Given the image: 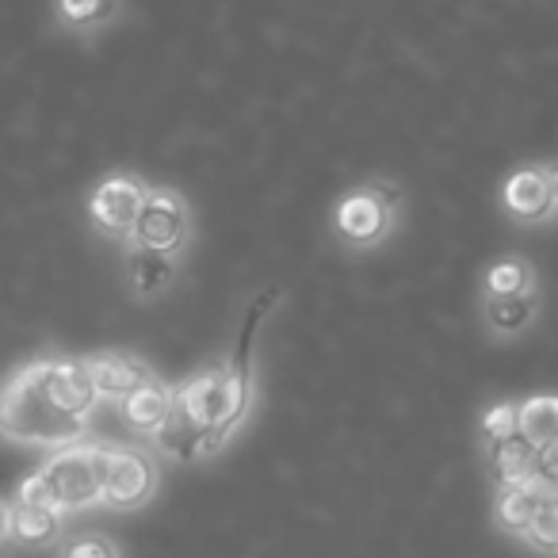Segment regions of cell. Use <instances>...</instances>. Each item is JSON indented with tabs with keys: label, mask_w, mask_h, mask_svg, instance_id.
<instances>
[{
	"label": "cell",
	"mask_w": 558,
	"mask_h": 558,
	"mask_svg": "<svg viewBox=\"0 0 558 558\" xmlns=\"http://www.w3.org/2000/svg\"><path fill=\"white\" fill-rule=\"evenodd\" d=\"M486 466H489V474H494L497 486L509 489V486H520V482L539 474V451H535L520 433H512V436H505V440L486 444Z\"/></svg>",
	"instance_id": "8fae6325"
},
{
	"label": "cell",
	"mask_w": 558,
	"mask_h": 558,
	"mask_svg": "<svg viewBox=\"0 0 558 558\" xmlns=\"http://www.w3.org/2000/svg\"><path fill=\"white\" fill-rule=\"evenodd\" d=\"M104 456L108 444H70L58 448L32 478L20 482L16 501L54 505L58 512H81L100 501L104 494Z\"/></svg>",
	"instance_id": "7a4b0ae2"
},
{
	"label": "cell",
	"mask_w": 558,
	"mask_h": 558,
	"mask_svg": "<svg viewBox=\"0 0 558 558\" xmlns=\"http://www.w3.org/2000/svg\"><path fill=\"white\" fill-rule=\"evenodd\" d=\"M85 417H73L70 410L54 402L39 360L16 367L0 383V440L58 451L85 440Z\"/></svg>",
	"instance_id": "6da1fadb"
},
{
	"label": "cell",
	"mask_w": 558,
	"mask_h": 558,
	"mask_svg": "<svg viewBox=\"0 0 558 558\" xmlns=\"http://www.w3.org/2000/svg\"><path fill=\"white\" fill-rule=\"evenodd\" d=\"M527 288H535V271L520 256H501L497 264H489L486 295H520Z\"/></svg>",
	"instance_id": "d6986e66"
},
{
	"label": "cell",
	"mask_w": 558,
	"mask_h": 558,
	"mask_svg": "<svg viewBox=\"0 0 558 558\" xmlns=\"http://www.w3.org/2000/svg\"><path fill=\"white\" fill-rule=\"evenodd\" d=\"M9 532H12V501L0 497V547L9 543Z\"/></svg>",
	"instance_id": "cb8c5ba5"
},
{
	"label": "cell",
	"mask_w": 558,
	"mask_h": 558,
	"mask_svg": "<svg viewBox=\"0 0 558 558\" xmlns=\"http://www.w3.org/2000/svg\"><path fill=\"white\" fill-rule=\"evenodd\" d=\"M550 497H558V486L543 478V474L520 482V486H509L501 494V501H497V524H501L505 532L524 535V527L539 517V509L550 501Z\"/></svg>",
	"instance_id": "7c38bea8"
},
{
	"label": "cell",
	"mask_w": 558,
	"mask_h": 558,
	"mask_svg": "<svg viewBox=\"0 0 558 558\" xmlns=\"http://www.w3.org/2000/svg\"><path fill=\"white\" fill-rule=\"evenodd\" d=\"M535 311H539V291L527 288L520 295H486L482 299V318L497 337H512L520 329L532 326Z\"/></svg>",
	"instance_id": "2e32d148"
},
{
	"label": "cell",
	"mask_w": 558,
	"mask_h": 558,
	"mask_svg": "<svg viewBox=\"0 0 558 558\" xmlns=\"http://www.w3.org/2000/svg\"><path fill=\"white\" fill-rule=\"evenodd\" d=\"M187 226H192V218H187L184 195L172 192V187H146V199H142L134 230L126 241L138 248L177 256L180 245L187 241Z\"/></svg>",
	"instance_id": "8992f818"
},
{
	"label": "cell",
	"mask_w": 558,
	"mask_h": 558,
	"mask_svg": "<svg viewBox=\"0 0 558 558\" xmlns=\"http://www.w3.org/2000/svg\"><path fill=\"white\" fill-rule=\"evenodd\" d=\"M146 199V184L131 172H111L88 195V222L104 233V238H131L138 207Z\"/></svg>",
	"instance_id": "ba28073f"
},
{
	"label": "cell",
	"mask_w": 558,
	"mask_h": 558,
	"mask_svg": "<svg viewBox=\"0 0 558 558\" xmlns=\"http://www.w3.org/2000/svg\"><path fill=\"white\" fill-rule=\"evenodd\" d=\"M85 367L93 375L96 395L116 398V402H123L131 390H138L142 383L154 379V372L142 360L126 356V352H96V356H85Z\"/></svg>",
	"instance_id": "30bf717a"
},
{
	"label": "cell",
	"mask_w": 558,
	"mask_h": 558,
	"mask_svg": "<svg viewBox=\"0 0 558 558\" xmlns=\"http://www.w3.org/2000/svg\"><path fill=\"white\" fill-rule=\"evenodd\" d=\"M119 413H123L126 428H134V433H142V436H157L165 428V421L172 417V390L161 387L154 375V379L142 383L138 390H131V395L119 402Z\"/></svg>",
	"instance_id": "4fadbf2b"
},
{
	"label": "cell",
	"mask_w": 558,
	"mask_h": 558,
	"mask_svg": "<svg viewBox=\"0 0 558 558\" xmlns=\"http://www.w3.org/2000/svg\"><path fill=\"white\" fill-rule=\"evenodd\" d=\"M157 489V463L154 456L138 448H123V444H108L104 456V494L100 501L108 509L131 512L154 497Z\"/></svg>",
	"instance_id": "52a82bcc"
},
{
	"label": "cell",
	"mask_w": 558,
	"mask_h": 558,
	"mask_svg": "<svg viewBox=\"0 0 558 558\" xmlns=\"http://www.w3.org/2000/svg\"><path fill=\"white\" fill-rule=\"evenodd\" d=\"M58 558H123L104 532H81L58 547Z\"/></svg>",
	"instance_id": "44dd1931"
},
{
	"label": "cell",
	"mask_w": 558,
	"mask_h": 558,
	"mask_svg": "<svg viewBox=\"0 0 558 558\" xmlns=\"http://www.w3.org/2000/svg\"><path fill=\"white\" fill-rule=\"evenodd\" d=\"M218 417H222V367H207L172 390V417L157 433V444L165 456L180 463L199 459L207 456V440Z\"/></svg>",
	"instance_id": "3957f363"
},
{
	"label": "cell",
	"mask_w": 558,
	"mask_h": 558,
	"mask_svg": "<svg viewBox=\"0 0 558 558\" xmlns=\"http://www.w3.org/2000/svg\"><path fill=\"white\" fill-rule=\"evenodd\" d=\"M524 539L532 543L539 555H558V497H550L539 509V517L524 527Z\"/></svg>",
	"instance_id": "ffe728a7"
},
{
	"label": "cell",
	"mask_w": 558,
	"mask_h": 558,
	"mask_svg": "<svg viewBox=\"0 0 558 558\" xmlns=\"http://www.w3.org/2000/svg\"><path fill=\"white\" fill-rule=\"evenodd\" d=\"M520 433V405L517 402H497L482 413V436L489 440H505V436Z\"/></svg>",
	"instance_id": "7402d4cb"
},
{
	"label": "cell",
	"mask_w": 558,
	"mask_h": 558,
	"mask_svg": "<svg viewBox=\"0 0 558 558\" xmlns=\"http://www.w3.org/2000/svg\"><path fill=\"white\" fill-rule=\"evenodd\" d=\"M501 203L517 222H547L555 215V195H550L547 172L543 169H517L501 187Z\"/></svg>",
	"instance_id": "9c48e42d"
},
{
	"label": "cell",
	"mask_w": 558,
	"mask_h": 558,
	"mask_svg": "<svg viewBox=\"0 0 558 558\" xmlns=\"http://www.w3.org/2000/svg\"><path fill=\"white\" fill-rule=\"evenodd\" d=\"M123 12V0H54L58 27L73 35H93Z\"/></svg>",
	"instance_id": "e0dca14e"
},
{
	"label": "cell",
	"mask_w": 558,
	"mask_h": 558,
	"mask_svg": "<svg viewBox=\"0 0 558 558\" xmlns=\"http://www.w3.org/2000/svg\"><path fill=\"white\" fill-rule=\"evenodd\" d=\"M539 474L558 486V444H555V448H547V451H539Z\"/></svg>",
	"instance_id": "603a6c76"
},
{
	"label": "cell",
	"mask_w": 558,
	"mask_h": 558,
	"mask_svg": "<svg viewBox=\"0 0 558 558\" xmlns=\"http://www.w3.org/2000/svg\"><path fill=\"white\" fill-rule=\"evenodd\" d=\"M520 436L532 444L535 451H547L558 444V398L539 395L520 402Z\"/></svg>",
	"instance_id": "ac0fdd59"
},
{
	"label": "cell",
	"mask_w": 558,
	"mask_h": 558,
	"mask_svg": "<svg viewBox=\"0 0 558 558\" xmlns=\"http://www.w3.org/2000/svg\"><path fill=\"white\" fill-rule=\"evenodd\" d=\"M177 279V260L154 248H126V283H131L134 299H157L172 288Z\"/></svg>",
	"instance_id": "5bb4252c"
},
{
	"label": "cell",
	"mask_w": 558,
	"mask_h": 558,
	"mask_svg": "<svg viewBox=\"0 0 558 558\" xmlns=\"http://www.w3.org/2000/svg\"><path fill=\"white\" fill-rule=\"evenodd\" d=\"M279 303V288H268L248 303L245 322H241L238 344L230 352V364L222 367V417H218L215 433L207 440V456L218 451L226 444V436L245 421L248 405H253V344H256V329L268 318V311Z\"/></svg>",
	"instance_id": "277c9868"
},
{
	"label": "cell",
	"mask_w": 558,
	"mask_h": 558,
	"mask_svg": "<svg viewBox=\"0 0 558 558\" xmlns=\"http://www.w3.org/2000/svg\"><path fill=\"white\" fill-rule=\"evenodd\" d=\"M547 184H550V195H555V207H558V165H547Z\"/></svg>",
	"instance_id": "d4e9b609"
},
{
	"label": "cell",
	"mask_w": 558,
	"mask_h": 558,
	"mask_svg": "<svg viewBox=\"0 0 558 558\" xmlns=\"http://www.w3.org/2000/svg\"><path fill=\"white\" fill-rule=\"evenodd\" d=\"M398 207H402V187L395 180H367L337 203L333 230L349 248H372L390 233Z\"/></svg>",
	"instance_id": "5b68a950"
},
{
	"label": "cell",
	"mask_w": 558,
	"mask_h": 558,
	"mask_svg": "<svg viewBox=\"0 0 558 558\" xmlns=\"http://www.w3.org/2000/svg\"><path fill=\"white\" fill-rule=\"evenodd\" d=\"M58 535H62V512L54 505L12 501L9 543H20V547H50Z\"/></svg>",
	"instance_id": "9a60e30c"
}]
</instances>
